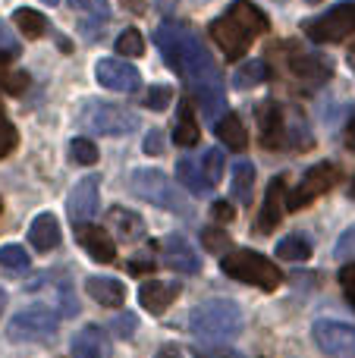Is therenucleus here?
I'll return each mask as SVG.
<instances>
[{
    "mask_svg": "<svg viewBox=\"0 0 355 358\" xmlns=\"http://www.w3.org/2000/svg\"><path fill=\"white\" fill-rule=\"evenodd\" d=\"M154 44L164 50V60L173 73H180L186 79L192 98L198 101L201 117L205 120H220L226 107V88L220 66L214 63V57L208 54V48L201 44V38L195 35L192 25L186 22H161L154 31Z\"/></svg>",
    "mask_w": 355,
    "mask_h": 358,
    "instance_id": "obj_1",
    "label": "nucleus"
},
{
    "mask_svg": "<svg viewBox=\"0 0 355 358\" xmlns=\"http://www.w3.org/2000/svg\"><path fill=\"white\" fill-rule=\"evenodd\" d=\"M268 29H270L268 13L258 10L252 0H233L226 6V13H220L211 22V38L226 54V60H239L242 54H249L252 41L261 38Z\"/></svg>",
    "mask_w": 355,
    "mask_h": 358,
    "instance_id": "obj_2",
    "label": "nucleus"
},
{
    "mask_svg": "<svg viewBox=\"0 0 355 358\" xmlns=\"http://www.w3.org/2000/svg\"><path fill=\"white\" fill-rule=\"evenodd\" d=\"M242 324H245V317L236 302H230V299H211V302H201L192 308V315H189V334L205 343H226L242 334Z\"/></svg>",
    "mask_w": 355,
    "mask_h": 358,
    "instance_id": "obj_3",
    "label": "nucleus"
},
{
    "mask_svg": "<svg viewBox=\"0 0 355 358\" xmlns=\"http://www.w3.org/2000/svg\"><path fill=\"white\" fill-rule=\"evenodd\" d=\"M220 271L230 280H239V283L258 286L264 292H274L277 286L283 283V273L268 255L252 252V248H230V252L220 258Z\"/></svg>",
    "mask_w": 355,
    "mask_h": 358,
    "instance_id": "obj_4",
    "label": "nucleus"
},
{
    "mask_svg": "<svg viewBox=\"0 0 355 358\" xmlns=\"http://www.w3.org/2000/svg\"><path fill=\"white\" fill-rule=\"evenodd\" d=\"M126 185H129V192H132V195H138L142 201H151V204H157V208L173 210V214H182V217L192 214L186 195L176 189L173 179L164 173V170L138 167V170H132V173H129V182H126Z\"/></svg>",
    "mask_w": 355,
    "mask_h": 358,
    "instance_id": "obj_5",
    "label": "nucleus"
},
{
    "mask_svg": "<svg viewBox=\"0 0 355 358\" xmlns=\"http://www.w3.org/2000/svg\"><path fill=\"white\" fill-rule=\"evenodd\" d=\"M79 123L98 136H129L142 126V117L129 107L107 104V101H88L79 113Z\"/></svg>",
    "mask_w": 355,
    "mask_h": 358,
    "instance_id": "obj_6",
    "label": "nucleus"
},
{
    "mask_svg": "<svg viewBox=\"0 0 355 358\" xmlns=\"http://www.w3.org/2000/svg\"><path fill=\"white\" fill-rule=\"evenodd\" d=\"M57 321L54 315L44 305H31V308L19 311L10 324H6V336L13 343H50L57 336Z\"/></svg>",
    "mask_w": 355,
    "mask_h": 358,
    "instance_id": "obj_7",
    "label": "nucleus"
},
{
    "mask_svg": "<svg viewBox=\"0 0 355 358\" xmlns=\"http://www.w3.org/2000/svg\"><path fill=\"white\" fill-rule=\"evenodd\" d=\"M355 31V0H346V3L331 6L327 13H321L318 19L305 22V35L312 38L314 44H333L343 41Z\"/></svg>",
    "mask_w": 355,
    "mask_h": 358,
    "instance_id": "obj_8",
    "label": "nucleus"
},
{
    "mask_svg": "<svg viewBox=\"0 0 355 358\" xmlns=\"http://www.w3.org/2000/svg\"><path fill=\"white\" fill-rule=\"evenodd\" d=\"M314 346L331 358H355V327L346 321H333V317H321L312 327Z\"/></svg>",
    "mask_w": 355,
    "mask_h": 358,
    "instance_id": "obj_9",
    "label": "nucleus"
},
{
    "mask_svg": "<svg viewBox=\"0 0 355 358\" xmlns=\"http://www.w3.org/2000/svg\"><path fill=\"white\" fill-rule=\"evenodd\" d=\"M340 179V167L337 164H314L312 170H305L302 182L296 185V192L287 198V210H299L305 204H312L314 198H321L327 189H333Z\"/></svg>",
    "mask_w": 355,
    "mask_h": 358,
    "instance_id": "obj_10",
    "label": "nucleus"
},
{
    "mask_svg": "<svg viewBox=\"0 0 355 358\" xmlns=\"http://www.w3.org/2000/svg\"><path fill=\"white\" fill-rule=\"evenodd\" d=\"M94 79H98L104 88L119 92V94H129L142 85V73H138L132 63L117 60V57H110V60H98V66H94Z\"/></svg>",
    "mask_w": 355,
    "mask_h": 358,
    "instance_id": "obj_11",
    "label": "nucleus"
},
{
    "mask_svg": "<svg viewBox=\"0 0 355 358\" xmlns=\"http://www.w3.org/2000/svg\"><path fill=\"white\" fill-rule=\"evenodd\" d=\"M161 255H164V264L173 267L176 273H198L201 271V255L195 252L186 236L170 233L167 239L161 242Z\"/></svg>",
    "mask_w": 355,
    "mask_h": 358,
    "instance_id": "obj_12",
    "label": "nucleus"
},
{
    "mask_svg": "<svg viewBox=\"0 0 355 358\" xmlns=\"http://www.w3.org/2000/svg\"><path fill=\"white\" fill-rule=\"evenodd\" d=\"M75 239H79V245L85 248L92 261H101V264H113L117 261V245H113L107 229L92 227V223H75Z\"/></svg>",
    "mask_w": 355,
    "mask_h": 358,
    "instance_id": "obj_13",
    "label": "nucleus"
},
{
    "mask_svg": "<svg viewBox=\"0 0 355 358\" xmlns=\"http://www.w3.org/2000/svg\"><path fill=\"white\" fill-rule=\"evenodd\" d=\"M287 176H277L274 182L268 185V195H264V204H261V214H258V220H255V229L261 236H268V233H274L277 227H280V220H283V204H287Z\"/></svg>",
    "mask_w": 355,
    "mask_h": 358,
    "instance_id": "obj_14",
    "label": "nucleus"
},
{
    "mask_svg": "<svg viewBox=\"0 0 355 358\" xmlns=\"http://www.w3.org/2000/svg\"><path fill=\"white\" fill-rule=\"evenodd\" d=\"M98 210V176H85L75 182V189L66 198V214L73 223H85Z\"/></svg>",
    "mask_w": 355,
    "mask_h": 358,
    "instance_id": "obj_15",
    "label": "nucleus"
},
{
    "mask_svg": "<svg viewBox=\"0 0 355 358\" xmlns=\"http://www.w3.org/2000/svg\"><path fill=\"white\" fill-rule=\"evenodd\" d=\"M113 343L104 327L98 324H85L73 340V358H110Z\"/></svg>",
    "mask_w": 355,
    "mask_h": 358,
    "instance_id": "obj_16",
    "label": "nucleus"
},
{
    "mask_svg": "<svg viewBox=\"0 0 355 358\" xmlns=\"http://www.w3.org/2000/svg\"><path fill=\"white\" fill-rule=\"evenodd\" d=\"M258 120H261V145L264 148H287V113H283L274 101H261Z\"/></svg>",
    "mask_w": 355,
    "mask_h": 358,
    "instance_id": "obj_17",
    "label": "nucleus"
},
{
    "mask_svg": "<svg viewBox=\"0 0 355 358\" xmlns=\"http://www.w3.org/2000/svg\"><path fill=\"white\" fill-rule=\"evenodd\" d=\"M176 296H180V283H164V280H148V283H142V289H138L142 308L154 317L164 315Z\"/></svg>",
    "mask_w": 355,
    "mask_h": 358,
    "instance_id": "obj_18",
    "label": "nucleus"
},
{
    "mask_svg": "<svg viewBox=\"0 0 355 358\" xmlns=\"http://www.w3.org/2000/svg\"><path fill=\"white\" fill-rule=\"evenodd\" d=\"M85 292L104 308H119L126 302V286L117 277H88Z\"/></svg>",
    "mask_w": 355,
    "mask_h": 358,
    "instance_id": "obj_19",
    "label": "nucleus"
},
{
    "mask_svg": "<svg viewBox=\"0 0 355 358\" xmlns=\"http://www.w3.org/2000/svg\"><path fill=\"white\" fill-rule=\"evenodd\" d=\"M29 242H31V248H38V252H50V248H57L60 245V220H57L50 210L38 214L29 227Z\"/></svg>",
    "mask_w": 355,
    "mask_h": 358,
    "instance_id": "obj_20",
    "label": "nucleus"
},
{
    "mask_svg": "<svg viewBox=\"0 0 355 358\" xmlns=\"http://www.w3.org/2000/svg\"><path fill=\"white\" fill-rule=\"evenodd\" d=\"M107 227L117 229V236L123 242H138L145 236V220L136 214V210H126V208L107 210Z\"/></svg>",
    "mask_w": 355,
    "mask_h": 358,
    "instance_id": "obj_21",
    "label": "nucleus"
},
{
    "mask_svg": "<svg viewBox=\"0 0 355 358\" xmlns=\"http://www.w3.org/2000/svg\"><path fill=\"white\" fill-rule=\"evenodd\" d=\"M293 73H296V79H302L305 88H318L331 76V63L318 60L312 54H293Z\"/></svg>",
    "mask_w": 355,
    "mask_h": 358,
    "instance_id": "obj_22",
    "label": "nucleus"
},
{
    "mask_svg": "<svg viewBox=\"0 0 355 358\" xmlns=\"http://www.w3.org/2000/svg\"><path fill=\"white\" fill-rule=\"evenodd\" d=\"M69 6L88 16L85 22L79 25L85 38H94L98 35V25H104L107 19H110V6H107V0H69Z\"/></svg>",
    "mask_w": 355,
    "mask_h": 358,
    "instance_id": "obj_23",
    "label": "nucleus"
},
{
    "mask_svg": "<svg viewBox=\"0 0 355 358\" xmlns=\"http://www.w3.org/2000/svg\"><path fill=\"white\" fill-rule=\"evenodd\" d=\"M217 138L226 145V148L233 151H245V145H249V136H245V126L242 120L236 117V113H224V117L217 120Z\"/></svg>",
    "mask_w": 355,
    "mask_h": 358,
    "instance_id": "obj_24",
    "label": "nucleus"
},
{
    "mask_svg": "<svg viewBox=\"0 0 355 358\" xmlns=\"http://www.w3.org/2000/svg\"><path fill=\"white\" fill-rule=\"evenodd\" d=\"M198 136H201V129L192 117V104L182 101L180 117H176V123H173V142L180 145V148H192V145H198Z\"/></svg>",
    "mask_w": 355,
    "mask_h": 358,
    "instance_id": "obj_25",
    "label": "nucleus"
},
{
    "mask_svg": "<svg viewBox=\"0 0 355 358\" xmlns=\"http://www.w3.org/2000/svg\"><path fill=\"white\" fill-rule=\"evenodd\" d=\"M268 76H270V69H268V63L264 60H245L242 66L233 73V88H239V92H249V88H255V85H261V82H268Z\"/></svg>",
    "mask_w": 355,
    "mask_h": 358,
    "instance_id": "obj_26",
    "label": "nucleus"
},
{
    "mask_svg": "<svg viewBox=\"0 0 355 358\" xmlns=\"http://www.w3.org/2000/svg\"><path fill=\"white\" fill-rule=\"evenodd\" d=\"M233 198L242 204H252V195H255V167L249 161H239L233 167V179H230Z\"/></svg>",
    "mask_w": 355,
    "mask_h": 358,
    "instance_id": "obj_27",
    "label": "nucleus"
},
{
    "mask_svg": "<svg viewBox=\"0 0 355 358\" xmlns=\"http://www.w3.org/2000/svg\"><path fill=\"white\" fill-rule=\"evenodd\" d=\"M29 88V76L22 69H13V54L0 50V92L6 94H22Z\"/></svg>",
    "mask_w": 355,
    "mask_h": 358,
    "instance_id": "obj_28",
    "label": "nucleus"
},
{
    "mask_svg": "<svg viewBox=\"0 0 355 358\" xmlns=\"http://www.w3.org/2000/svg\"><path fill=\"white\" fill-rule=\"evenodd\" d=\"M205 179V173H201V164L195 167L192 157H180L176 161V182L186 185L189 192H195V195H205V192H211V185L201 182Z\"/></svg>",
    "mask_w": 355,
    "mask_h": 358,
    "instance_id": "obj_29",
    "label": "nucleus"
},
{
    "mask_svg": "<svg viewBox=\"0 0 355 358\" xmlns=\"http://www.w3.org/2000/svg\"><path fill=\"white\" fill-rule=\"evenodd\" d=\"M13 22H16V29L22 31L25 38H41L44 31H48V19L38 10H29V6H19V10L13 13Z\"/></svg>",
    "mask_w": 355,
    "mask_h": 358,
    "instance_id": "obj_30",
    "label": "nucleus"
},
{
    "mask_svg": "<svg viewBox=\"0 0 355 358\" xmlns=\"http://www.w3.org/2000/svg\"><path fill=\"white\" fill-rule=\"evenodd\" d=\"M277 258L283 261H308L312 258V245L302 236H287V239L277 242Z\"/></svg>",
    "mask_w": 355,
    "mask_h": 358,
    "instance_id": "obj_31",
    "label": "nucleus"
},
{
    "mask_svg": "<svg viewBox=\"0 0 355 358\" xmlns=\"http://www.w3.org/2000/svg\"><path fill=\"white\" fill-rule=\"evenodd\" d=\"M201 173H205V182L211 185H217L220 182V176H224V151L220 148H208L205 155H201Z\"/></svg>",
    "mask_w": 355,
    "mask_h": 358,
    "instance_id": "obj_32",
    "label": "nucleus"
},
{
    "mask_svg": "<svg viewBox=\"0 0 355 358\" xmlns=\"http://www.w3.org/2000/svg\"><path fill=\"white\" fill-rule=\"evenodd\" d=\"M69 161L82 164V167H92V164H98V148L88 138H73L69 142Z\"/></svg>",
    "mask_w": 355,
    "mask_h": 358,
    "instance_id": "obj_33",
    "label": "nucleus"
},
{
    "mask_svg": "<svg viewBox=\"0 0 355 358\" xmlns=\"http://www.w3.org/2000/svg\"><path fill=\"white\" fill-rule=\"evenodd\" d=\"M113 48H117V54H123V57H138V54H145V38L138 29H126L123 35L117 38Z\"/></svg>",
    "mask_w": 355,
    "mask_h": 358,
    "instance_id": "obj_34",
    "label": "nucleus"
},
{
    "mask_svg": "<svg viewBox=\"0 0 355 358\" xmlns=\"http://www.w3.org/2000/svg\"><path fill=\"white\" fill-rule=\"evenodd\" d=\"M0 267L6 271H25L29 267V255H25L22 245H0Z\"/></svg>",
    "mask_w": 355,
    "mask_h": 358,
    "instance_id": "obj_35",
    "label": "nucleus"
},
{
    "mask_svg": "<svg viewBox=\"0 0 355 358\" xmlns=\"http://www.w3.org/2000/svg\"><path fill=\"white\" fill-rule=\"evenodd\" d=\"M201 245L208 248V252H224L230 248V236H226V229H217V227H208L201 229Z\"/></svg>",
    "mask_w": 355,
    "mask_h": 358,
    "instance_id": "obj_36",
    "label": "nucleus"
},
{
    "mask_svg": "<svg viewBox=\"0 0 355 358\" xmlns=\"http://www.w3.org/2000/svg\"><path fill=\"white\" fill-rule=\"evenodd\" d=\"M333 258L337 261H355V223L337 239V245H333Z\"/></svg>",
    "mask_w": 355,
    "mask_h": 358,
    "instance_id": "obj_37",
    "label": "nucleus"
},
{
    "mask_svg": "<svg viewBox=\"0 0 355 358\" xmlns=\"http://www.w3.org/2000/svg\"><path fill=\"white\" fill-rule=\"evenodd\" d=\"M170 101H173V88L170 85H154L145 94V107H151V110H167Z\"/></svg>",
    "mask_w": 355,
    "mask_h": 358,
    "instance_id": "obj_38",
    "label": "nucleus"
},
{
    "mask_svg": "<svg viewBox=\"0 0 355 358\" xmlns=\"http://www.w3.org/2000/svg\"><path fill=\"white\" fill-rule=\"evenodd\" d=\"M13 148H16V129H13V123L6 120L3 107H0V157H6Z\"/></svg>",
    "mask_w": 355,
    "mask_h": 358,
    "instance_id": "obj_39",
    "label": "nucleus"
},
{
    "mask_svg": "<svg viewBox=\"0 0 355 358\" xmlns=\"http://www.w3.org/2000/svg\"><path fill=\"white\" fill-rule=\"evenodd\" d=\"M113 334L117 336H123V340H132V336H136V327H138V321H136V315H129V311H126V315H117L113 317Z\"/></svg>",
    "mask_w": 355,
    "mask_h": 358,
    "instance_id": "obj_40",
    "label": "nucleus"
},
{
    "mask_svg": "<svg viewBox=\"0 0 355 358\" xmlns=\"http://www.w3.org/2000/svg\"><path fill=\"white\" fill-rule=\"evenodd\" d=\"M195 358H245L236 349H226V346H195L192 349Z\"/></svg>",
    "mask_w": 355,
    "mask_h": 358,
    "instance_id": "obj_41",
    "label": "nucleus"
},
{
    "mask_svg": "<svg viewBox=\"0 0 355 358\" xmlns=\"http://www.w3.org/2000/svg\"><path fill=\"white\" fill-rule=\"evenodd\" d=\"M340 286H343L346 299H349V305L355 308V261L349 267H343V271H340Z\"/></svg>",
    "mask_w": 355,
    "mask_h": 358,
    "instance_id": "obj_42",
    "label": "nucleus"
},
{
    "mask_svg": "<svg viewBox=\"0 0 355 358\" xmlns=\"http://www.w3.org/2000/svg\"><path fill=\"white\" fill-rule=\"evenodd\" d=\"M0 50H3V54H13V57L19 54V41L13 38V31L6 29V22H0Z\"/></svg>",
    "mask_w": 355,
    "mask_h": 358,
    "instance_id": "obj_43",
    "label": "nucleus"
},
{
    "mask_svg": "<svg viewBox=\"0 0 355 358\" xmlns=\"http://www.w3.org/2000/svg\"><path fill=\"white\" fill-rule=\"evenodd\" d=\"M145 155H164V136L161 129H151L145 136Z\"/></svg>",
    "mask_w": 355,
    "mask_h": 358,
    "instance_id": "obj_44",
    "label": "nucleus"
},
{
    "mask_svg": "<svg viewBox=\"0 0 355 358\" xmlns=\"http://www.w3.org/2000/svg\"><path fill=\"white\" fill-rule=\"evenodd\" d=\"M211 214H214V220H220V223H230L233 217H236V210H233V208H230V204H226V201H214Z\"/></svg>",
    "mask_w": 355,
    "mask_h": 358,
    "instance_id": "obj_45",
    "label": "nucleus"
},
{
    "mask_svg": "<svg viewBox=\"0 0 355 358\" xmlns=\"http://www.w3.org/2000/svg\"><path fill=\"white\" fill-rule=\"evenodd\" d=\"M129 271L132 273H151V271H154V261H132Z\"/></svg>",
    "mask_w": 355,
    "mask_h": 358,
    "instance_id": "obj_46",
    "label": "nucleus"
},
{
    "mask_svg": "<svg viewBox=\"0 0 355 358\" xmlns=\"http://www.w3.org/2000/svg\"><path fill=\"white\" fill-rule=\"evenodd\" d=\"M157 358H182V352L176 346H161V352H157Z\"/></svg>",
    "mask_w": 355,
    "mask_h": 358,
    "instance_id": "obj_47",
    "label": "nucleus"
},
{
    "mask_svg": "<svg viewBox=\"0 0 355 358\" xmlns=\"http://www.w3.org/2000/svg\"><path fill=\"white\" fill-rule=\"evenodd\" d=\"M346 148L355 151V123H349V129H346Z\"/></svg>",
    "mask_w": 355,
    "mask_h": 358,
    "instance_id": "obj_48",
    "label": "nucleus"
},
{
    "mask_svg": "<svg viewBox=\"0 0 355 358\" xmlns=\"http://www.w3.org/2000/svg\"><path fill=\"white\" fill-rule=\"evenodd\" d=\"M3 308H6V292L0 289V315H3Z\"/></svg>",
    "mask_w": 355,
    "mask_h": 358,
    "instance_id": "obj_49",
    "label": "nucleus"
},
{
    "mask_svg": "<svg viewBox=\"0 0 355 358\" xmlns=\"http://www.w3.org/2000/svg\"><path fill=\"white\" fill-rule=\"evenodd\" d=\"M349 195L355 198V176H352V189H349Z\"/></svg>",
    "mask_w": 355,
    "mask_h": 358,
    "instance_id": "obj_50",
    "label": "nucleus"
},
{
    "mask_svg": "<svg viewBox=\"0 0 355 358\" xmlns=\"http://www.w3.org/2000/svg\"><path fill=\"white\" fill-rule=\"evenodd\" d=\"M132 6H136V10H142V3H138V0H132Z\"/></svg>",
    "mask_w": 355,
    "mask_h": 358,
    "instance_id": "obj_51",
    "label": "nucleus"
},
{
    "mask_svg": "<svg viewBox=\"0 0 355 358\" xmlns=\"http://www.w3.org/2000/svg\"><path fill=\"white\" fill-rule=\"evenodd\" d=\"M44 3H50V6H54V3H60V0H44Z\"/></svg>",
    "mask_w": 355,
    "mask_h": 358,
    "instance_id": "obj_52",
    "label": "nucleus"
},
{
    "mask_svg": "<svg viewBox=\"0 0 355 358\" xmlns=\"http://www.w3.org/2000/svg\"><path fill=\"white\" fill-rule=\"evenodd\" d=\"M0 208H3V201H0Z\"/></svg>",
    "mask_w": 355,
    "mask_h": 358,
    "instance_id": "obj_53",
    "label": "nucleus"
}]
</instances>
